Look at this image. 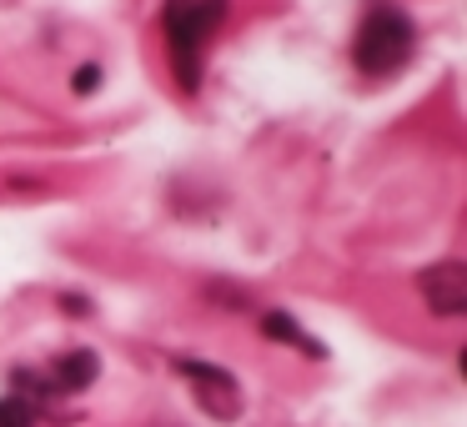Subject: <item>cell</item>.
<instances>
[{
  "instance_id": "cell-1",
  "label": "cell",
  "mask_w": 467,
  "mask_h": 427,
  "mask_svg": "<svg viewBox=\"0 0 467 427\" xmlns=\"http://www.w3.org/2000/svg\"><path fill=\"white\" fill-rule=\"evenodd\" d=\"M232 0H166V46L176 61V81L192 91L202 81V46L212 41V31L226 21Z\"/></svg>"
},
{
  "instance_id": "cell-2",
  "label": "cell",
  "mask_w": 467,
  "mask_h": 427,
  "mask_svg": "<svg viewBox=\"0 0 467 427\" xmlns=\"http://www.w3.org/2000/svg\"><path fill=\"white\" fill-rule=\"evenodd\" d=\"M412 21H407V11H397V5H377V11H367L362 31H357L352 41V61L362 66L367 76H392L397 66L412 56Z\"/></svg>"
},
{
  "instance_id": "cell-3",
  "label": "cell",
  "mask_w": 467,
  "mask_h": 427,
  "mask_svg": "<svg viewBox=\"0 0 467 427\" xmlns=\"http://www.w3.org/2000/svg\"><path fill=\"white\" fill-rule=\"evenodd\" d=\"M417 292L437 317H462L467 312V266L462 262H437L417 276Z\"/></svg>"
},
{
  "instance_id": "cell-4",
  "label": "cell",
  "mask_w": 467,
  "mask_h": 427,
  "mask_svg": "<svg viewBox=\"0 0 467 427\" xmlns=\"http://www.w3.org/2000/svg\"><path fill=\"white\" fill-rule=\"evenodd\" d=\"M176 372L196 382L202 407H206L212 417H236V412H242V402H236V382H232V372H226V367H212V362H192V357H182V362H176Z\"/></svg>"
},
{
  "instance_id": "cell-5",
  "label": "cell",
  "mask_w": 467,
  "mask_h": 427,
  "mask_svg": "<svg viewBox=\"0 0 467 427\" xmlns=\"http://www.w3.org/2000/svg\"><path fill=\"white\" fill-rule=\"evenodd\" d=\"M96 372H101V357H96L91 347H76V352H66L61 362H56V382H61L66 392H86V387L96 382Z\"/></svg>"
},
{
  "instance_id": "cell-6",
  "label": "cell",
  "mask_w": 467,
  "mask_h": 427,
  "mask_svg": "<svg viewBox=\"0 0 467 427\" xmlns=\"http://www.w3.org/2000/svg\"><path fill=\"white\" fill-rule=\"evenodd\" d=\"M262 332L272 337V342H286V347H302V352L322 357V347H317L312 337H306V332H302V327H296L286 312H266V317H262Z\"/></svg>"
},
{
  "instance_id": "cell-7",
  "label": "cell",
  "mask_w": 467,
  "mask_h": 427,
  "mask_svg": "<svg viewBox=\"0 0 467 427\" xmlns=\"http://www.w3.org/2000/svg\"><path fill=\"white\" fill-rule=\"evenodd\" d=\"M36 422V407L26 397H0V427H31Z\"/></svg>"
},
{
  "instance_id": "cell-8",
  "label": "cell",
  "mask_w": 467,
  "mask_h": 427,
  "mask_svg": "<svg viewBox=\"0 0 467 427\" xmlns=\"http://www.w3.org/2000/svg\"><path fill=\"white\" fill-rule=\"evenodd\" d=\"M71 86H76V96H91L96 86H101V66H81V71L71 76Z\"/></svg>"
},
{
  "instance_id": "cell-9",
  "label": "cell",
  "mask_w": 467,
  "mask_h": 427,
  "mask_svg": "<svg viewBox=\"0 0 467 427\" xmlns=\"http://www.w3.org/2000/svg\"><path fill=\"white\" fill-rule=\"evenodd\" d=\"M61 307H66V312H76V317L91 312V307H86V297H61Z\"/></svg>"
}]
</instances>
